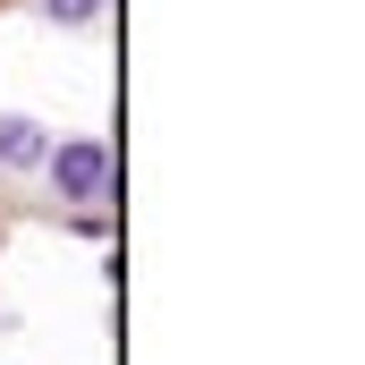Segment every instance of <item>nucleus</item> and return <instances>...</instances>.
Wrapping results in <instances>:
<instances>
[{
    "mask_svg": "<svg viewBox=\"0 0 365 365\" xmlns=\"http://www.w3.org/2000/svg\"><path fill=\"white\" fill-rule=\"evenodd\" d=\"M43 179H51L60 204L102 212V204H110V145H102V136H60V145L43 153Z\"/></svg>",
    "mask_w": 365,
    "mask_h": 365,
    "instance_id": "nucleus-1",
    "label": "nucleus"
},
{
    "mask_svg": "<svg viewBox=\"0 0 365 365\" xmlns=\"http://www.w3.org/2000/svg\"><path fill=\"white\" fill-rule=\"evenodd\" d=\"M43 153H51V136H43V119H0V170H43Z\"/></svg>",
    "mask_w": 365,
    "mask_h": 365,
    "instance_id": "nucleus-2",
    "label": "nucleus"
},
{
    "mask_svg": "<svg viewBox=\"0 0 365 365\" xmlns=\"http://www.w3.org/2000/svg\"><path fill=\"white\" fill-rule=\"evenodd\" d=\"M34 9H43L51 26H93V17H102L110 0H34Z\"/></svg>",
    "mask_w": 365,
    "mask_h": 365,
    "instance_id": "nucleus-3",
    "label": "nucleus"
}]
</instances>
